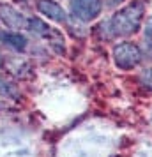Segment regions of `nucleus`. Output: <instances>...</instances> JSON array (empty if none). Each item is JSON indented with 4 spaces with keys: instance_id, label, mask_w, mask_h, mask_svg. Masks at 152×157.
Returning <instances> with one entry per match:
<instances>
[{
    "instance_id": "obj_1",
    "label": "nucleus",
    "mask_w": 152,
    "mask_h": 157,
    "mask_svg": "<svg viewBox=\"0 0 152 157\" xmlns=\"http://www.w3.org/2000/svg\"><path fill=\"white\" fill-rule=\"evenodd\" d=\"M145 14V4L143 2H133L127 7L120 9L113 14V18L108 23V30L111 36H133L138 29L142 18Z\"/></svg>"
},
{
    "instance_id": "obj_2",
    "label": "nucleus",
    "mask_w": 152,
    "mask_h": 157,
    "mask_svg": "<svg viewBox=\"0 0 152 157\" xmlns=\"http://www.w3.org/2000/svg\"><path fill=\"white\" fill-rule=\"evenodd\" d=\"M113 60H115V65L119 69L127 71L142 62V51L133 43H120L113 50Z\"/></svg>"
},
{
    "instance_id": "obj_3",
    "label": "nucleus",
    "mask_w": 152,
    "mask_h": 157,
    "mask_svg": "<svg viewBox=\"0 0 152 157\" xmlns=\"http://www.w3.org/2000/svg\"><path fill=\"white\" fill-rule=\"evenodd\" d=\"M101 0H71V13L81 21H92L101 14Z\"/></svg>"
},
{
    "instance_id": "obj_4",
    "label": "nucleus",
    "mask_w": 152,
    "mask_h": 157,
    "mask_svg": "<svg viewBox=\"0 0 152 157\" xmlns=\"http://www.w3.org/2000/svg\"><path fill=\"white\" fill-rule=\"evenodd\" d=\"M0 20L6 23L7 27H11L14 30L29 29V25H30L29 18H25L20 11L9 7V6H0Z\"/></svg>"
},
{
    "instance_id": "obj_5",
    "label": "nucleus",
    "mask_w": 152,
    "mask_h": 157,
    "mask_svg": "<svg viewBox=\"0 0 152 157\" xmlns=\"http://www.w3.org/2000/svg\"><path fill=\"white\" fill-rule=\"evenodd\" d=\"M37 9L48 20H53V21H58V23H64L67 20L65 11L58 6L55 0H37Z\"/></svg>"
},
{
    "instance_id": "obj_6",
    "label": "nucleus",
    "mask_w": 152,
    "mask_h": 157,
    "mask_svg": "<svg viewBox=\"0 0 152 157\" xmlns=\"http://www.w3.org/2000/svg\"><path fill=\"white\" fill-rule=\"evenodd\" d=\"M0 41H4L7 46H11L16 51H23L27 48V44H29L27 37L14 34V32H0Z\"/></svg>"
},
{
    "instance_id": "obj_7",
    "label": "nucleus",
    "mask_w": 152,
    "mask_h": 157,
    "mask_svg": "<svg viewBox=\"0 0 152 157\" xmlns=\"http://www.w3.org/2000/svg\"><path fill=\"white\" fill-rule=\"evenodd\" d=\"M145 48L152 57V18H149L145 23Z\"/></svg>"
},
{
    "instance_id": "obj_8",
    "label": "nucleus",
    "mask_w": 152,
    "mask_h": 157,
    "mask_svg": "<svg viewBox=\"0 0 152 157\" xmlns=\"http://www.w3.org/2000/svg\"><path fill=\"white\" fill-rule=\"evenodd\" d=\"M140 81H142V85L147 86L149 90H152V69H149V71H145L142 76H140Z\"/></svg>"
},
{
    "instance_id": "obj_9",
    "label": "nucleus",
    "mask_w": 152,
    "mask_h": 157,
    "mask_svg": "<svg viewBox=\"0 0 152 157\" xmlns=\"http://www.w3.org/2000/svg\"><path fill=\"white\" fill-rule=\"evenodd\" d=\"M6 94H9V85L0 78V95H6Z\"/></svg>"
},
{
    "instance_id": "obj_10",
    "label": "nucleus",
    "mask_w": 152,
    "mask_h": 157,
    "mask_svg": "<svg viewBox=\"0 0 152 157\" xmlns=\"http://www.w3.org/2000/svg\"><path fill=\"white\" fill-rule=\"evenodd\" d=\"M122 0H110V6H117V4H120Z\"/></svg>"
}]
</instances>
